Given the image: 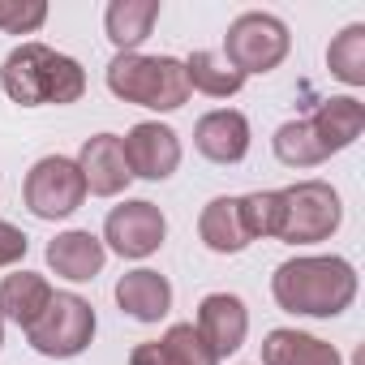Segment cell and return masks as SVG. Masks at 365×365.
Here are the masks:
<instances>
[{"instance_id":"obj_1","label":"cell","mask_w":365,"mask_h":365,"mask_svg":"<svg viewBox=\"0 0 365 365\" xmlns=\"http://www.w3.org/2000/svg\"><path fill=\"white\" fill-rule=\"evenodd\" d=\"M271 292L288 314L335 318L356 297V271L344 258H288L275 267Z\"/></svg>"},{"instance_id":"obj_2","label":"cell","mask_w":365,"mask_h":365,"mask_svg":"<svg viewBox=\"0 0 365 365\" xmlns=\"http://www.w3.org/2000/svg\"><path fill=\"white\" fill-rule=\"evenodd\" d=\"M0 86L22 108L39 103H78L86 95V73L73 56L52 52L43 43H22L0 65Z\"/></svg>"},{"instance_id":"obj_3","label":"cell","mask_w":365,"mask_h":365,"mask_svg":"<svg viewBox=\"0 0 365 365\" xmlns=\"http://www.w3.org/2000/svg\"><path fill=\"white\" fill-rule=\"evenodd\" d=\"M108 91L150 112H176L190 99L185 65L172 56H142V52H116V61L108 65Z\"/></svg>"},{"instance_id":"obj_4","label":"cell","mask_w":365,"mask_h":365,"mask_svg":"<svg viewBox=\"0 0 365 365\" xmlns=\"http://www.w3.org/2000/svg\"><path fill=\"white\" fill-rule=\"evenodd\" d=\"M91 339H95V309L78 292H52L48 309L26 327V344L39 356H56V361L86 352Z\"/></svg>"},{"instance_id":"obj_5","label":"cell","mask_w":365,"mask_h":365,"mask_svg":"<svg viewBox=\"0 0 365 365\" xmlns=\"http://www.w3.org/2000/svg\"><path fill=\"white\" fill-rule=\"evenodd\" d=\"M279 241L288 245H314V241H327L339 220H344V207H339V194L327 185V180H297L292 190H279Z\"/></svg>"},{"instance_id":"obj_6","label":"cell","mask_w":365,"mask_h":365,"mask_svg":"<svg viewBox=\"0 0 365 365\" xmlns=\"http://www.w3.org/2000/svg\"><path fill=\"white\" fill-rule=\"evenodd\" d=\"M288 26L275 18V14H241L232 26H228V35H224V61L241 73V78H250V73H271V69H279V61L288 56Z\"/></svg>"},{"instance_id":"obj_7","label":"cell","mask_w":365,"mask_h":365,"mask_svg":"<svg viewBox=\"0 0 365 365\" xmlns=\"http://www.w3.org/2000/svg\"><path fill=\"white\" fill-rule=\"evenodd\" d=\"M26 207L35 220H65L86 202V185H82V172L73 159L65 155H43L31 172H26Z\"/></svg>"},{"instance_id":"obj_8","label":"cell","mask_w":365,"mask_h":365,"mask_svg":"<svg viewBox=\"0 0 365 365\" xmlns=\"http://www.w3.org/2000/svg\"><path fill=\"white\" fill-rule=\"evenodd\" d=\"M168 237V220L155 202L146 198H133V202H120L108 211V224H103V241L120 254V258H150Z\"/></svg>"},{"instance_id":"obj_9","label":"cell","mask_w":365,"mask_h":365,"mask_svg":"<svg viewBox=\"0 0 365 365\" xmlns=\"http://www.w3.org/2000/svg\"><path fill=\"white\" fill-rule=\"evenodd\" d=\"M120 150H125L129 176H142V180H168L180 168V138H176V129H168L159 120L133 125L120 138Z\"/></svg>"},{"instance_id":"obj_10","label":"cell","mask_w":365,"mask_h":365,"mask_svg":"<svg viewBox=\"0 0 365 365\" xmlns=\"http://www.w3.org/2000/svg\"><path fill=\"white\" fill-rule=\"evenodd\" d=\"M73 163H78V172H82L86 194H95V198H116L129 180H133L116 133H95V138H86V142H82V155H78Z\"/></svg>"},{"instance_id":"obj_11","label":"cell","mask_w":365,"mask_h":365,"mask_svg":"<svg viewBox=\"0 0 365 365\" xmlns=\"http://www.w3.org/2000/svg\"><path fill=\"white\" fill-rule=\"evenodd\" d=\"M245 331H250V314H245L241 297H232V292L202 297V305H198V335L207 339V348L215 356L237 352L245 344Z\"/></svg>"},{"instance_id":"obj_12","label":"cell","mask_w":365,"mask_h":365,"mask_svg":"<svg viewBox=\"0 0 365 365\" xmlns=\"http://www.w3.org/2000/svg\"><path fill=\"white\" fill-rule=\"evenodd\" d=\"M129 365H220V356L207 348L194 322H176L159 339L138 344L129 352Z\"/></svg>"},{"instance_id":"obj_13","label":"cell","mask_w":365,"mask_h":365,"mask_svg":"<svg viewBox=\"0 0 365 365\" xmlns=\"http://www.w3.org/2000/svg\"><path fill=\"white\" fill-rule=\"evenodd\" d=\"M194 146L211 163H241L250 150V120L232 108H215L194 125Z\"/></svg>"},{"instance_id":"obj_14","label":"cell","mask_w":365,"mask_h":365,"mask_svg":"<svg viewBox=\"0 0 365 365\" xmlns=\"http://www.w3.org/2000/svg\"><path fill=\"white\" fill-rule=\"evenodd\" d=\"M103 258H108L103 241H99L95 232H82V228L61 232V237L48 245V267H52L61 279H73V284L95 279V275L103 271Z\"/></svg>"},{"instance_id":"obj_15","label":"cell","mask_w":365,"mask_h":365,"mask_svg":"<svg viewBox=\"0 0 365 365\" xmlns=\"http://www.w3.org/2000/svg\"><path fill=\"white\" fill-rule=\"evenodd\" d=\"M116 305H120L129 318H138V322H159V318L172 309V284H168L159 271L138 267V271L120 275V284H116Z\"/></svg>"},{"instance_id":"obj_16","label":"cell","mask_w":365,"mask_h":365,"mask_svg":"<svg viewBox=\"0 0 365 365\" xmlns=\"http://www.w3.org/2000/svg\"><path fill=\"white\" fill-rule=\"evenodd\" d=\"M305 120L314 125V133H318V142L327 146V155H335V150H344V146H352V142L361 138V129H365V108H361V99L339 95V99L318 103L314 116H305Z\"/></svg>"},{"instance_id":"obj_17","label":"cell","mask_w":365,"mask_h":365,"mask_svg":"<svg viewBox=\"0 0 365 365\" xmlns=\"http://www.w3.org/2000/svg\"><path fill=\"white\" fill-rule=\"evenodd\" d=\"M262 365H344V356L318 335L275 327L262 339Z\"/></svg>"},{"instance_id":"obj_18","label":"cell","mask_w":365,"mask_h":365,"mask_svg":"<svg viewBox=\"0 0 365 365\" xmlns=\"http://www.w3.org/2000/svg\"><path fill=\"white\" fill-rule=\"evenodd\" d=\"M48 301H52V284L35 271H14L0 279V318L18 322L22 331L48 309Z\"/></svg>"},{"instance_id":"obj_19","label":"cell","mask_w":365,"mask_h":365,"mask_svg":"<svg viewBox=\"0 0 365 365\" xmlns=\"http://www.w3.org/2000/svg\"><path fill=\"white\" fill-rule=\"evenodd\" d=\"M198 237L211 254H241L250 245V232H245V220H241V198L207 202V211L198 220Z\"/></svg>"},{"instance_id":"obj_20","label":"cell","mask_w":365,"mask_h":365,"mask_svg":"<svg viewBox=\"0 0 365 365\" xmlns=\"http://www.w3.org/2000/svg\"><path fill=\"white\" fill-rule=\"evenodd\" d=\"M155 22H159V0H112L108 14H103L108 39L120 52H133L142 39H150Z\"/></svg>"},{"instance_id":"obj_21","label":"cell","mask_w":365,"mask_h":365,"mask_svg":"<svg viewBox=\"0 0 365 365\" xmlns=\"http://www.w3.org/2000/svg\"><path fill=\"white\" fill-rule=\"evenodd\" d=\"M185 82H190V91H202L211 99H228V95H237L245 86V78L220 52H194L185 61Z\"/></svg>"},{"instance_id":"obj_22","label":"cell","mask_w":365,"mask_h":365,"mask_svg":"<svg viewBox=\"0 0 365 365\" xmlns=\"http://www.w3.org/2000/svg\"><path fill=\"white\" fill-rule=\"evenodd\" d=\"M275 155H279V163H288V168H318L322 159H331L309 120H288V125H279V129H275Z\"/></svg>"},{"instance_id":"obj_23","label":"cell","mask_w":365,"mask_h":365,"mask_svg":"<svg viewBox=\"0 0 365 365\" xmlns=\"http://www.w3.org/2000/svg\"><path fill=\"white\" fill-rule=\"evenodd\" d=\"M327 65H331V73H335L339 82H348V86H365V26H361V22L344 26V31L331 39V48H327Z\"/></svg>"},{"instance_id":"obj_24","label":"cell","mask_w":365,"mask_h":365,"mask_svg":"<svg viewBox=\"0 0 365 365\" xmlns=\"http://www.w3.org/2000/svg\"><path fill=\"white\" fill-rule=\"evenodd\" d=\"M279 211H284L279 190L245 194V198H241V220H245L250 241H258V237H275V232H279Z\"/></svg>"},{"instance_id":"obj_25","label":"cell","mask_w":365,"mask_h":365,"mask_svg":"<svg viewBox=\"0 0 365 365\" xmlns=\"http://www.w3.org/2000/svg\"><path fill=\"white\" fill-rule=\"evenodd\" d=\"M48 22L43 0H0V31L5 35H35Z\"/></svg>"},{"instance_id":"obj_26","label":"cell","mask_w":365,"mask_h":365,"mask_svg":"<svg viewBox=\"0 0 365 365\" xmlns=\"http://www.w3.org/2000/svg\"><path fill=\"white\" fill-rule=\"evenodd\" d=\"M26 232L22 228H14L9 220H0V267H18L22 258H26Z\"/></svg>"},{"instance_id":"obj_27","label":"cell","mask_w":365,"mask_h":365,"mask_svg":"<svg viewBox=\"0 0 365 365\" xmlns=\"http://www.w3.org/2000/svg\"><path fill=\"white\" fill-rule=\"evenodd\" d=\"M0 344H5V318H0Z\"/></svg>"}]
</instances>
